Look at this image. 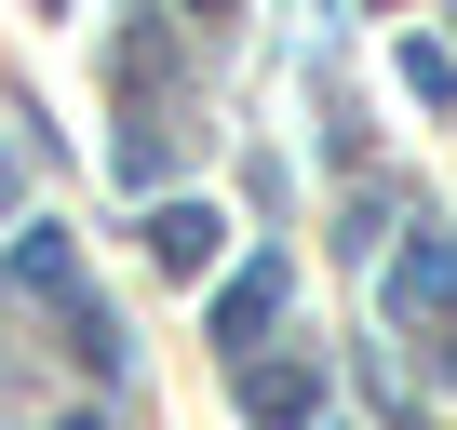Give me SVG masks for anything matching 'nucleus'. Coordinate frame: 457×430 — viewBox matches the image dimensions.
I'll return each instance as SVG.
<instances>
[{"mask_svg":"<svg viewBox=\"0 0 457 430\" xmlns=\"http://www.w3.org/2000/svg\"><path fill=\"white\" fill-rule=\"evenodd\" d=\"M270 310H283V269H243V296H215V336L243 350V323H270Z\"/></svg>","mask_w":457,"mask_h":430,"instance_id":"nucleus-1","label":"nucleus"},{"mask_svg":"<svg viewBox=\"0 0 457 430\" xmlns=\"http://www.w3.org/2000/svg\"><path fill=\"white\" fill-rule=\"evenodd\" d=\"M256 417H270V430H296V417H310V376H296V363H270V376H256Z\"/></svg>","mask_w":457,"mask_h":430,"instance_id":"nucleus-2","label":"nucleus"}]
</instances>
